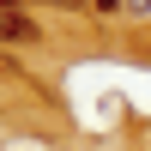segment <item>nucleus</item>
Here are the masks:
<instances>
[{
    "label": "nucleus",
    "instance_id": "nucleus-1",
    "mask_svg": "<svg viewBox=\"0 0 151 151\" xmlns=\"http://www.w3.org/2000/svg\"><path fill=\"white\" fill-rule=\"evenodd\" d=\"M30 36H36V24H30V18H24V12H18V6H12V12H6V6H0V42H30Z\"/></svg>",
    "mask_w": 151,
    "mask_h": 151
},
{
    "label": "nucleus",
    "instance_id": "nucleus-2",
    "mask_svg": "<svg viewBox=\"0 0 151 151\" xmlns=\"http://www.w3.org/2000/svg\"><path fill=\"white\" fill-rule=\"evenodd\" d=\"M127 6H133V12H151V0H127Z\"/></svg>",
    "mask_w": 151,
    "mask_h": 151
},
{
    "label": "nucleus",
    "instance_id": "nucleus-3",
    "mask_svg": "<svg viewBox=\"0 0 151 151\" xmlns=\"http://www.w3.org/2000/svg\"><path fill=\"white\" fill-rule=\"evenodd\" d=\"M97 6H121V0H97Z\"/></svg>",
    "mask_w": 151,
    "mask_h": 151
}]
</instances>
